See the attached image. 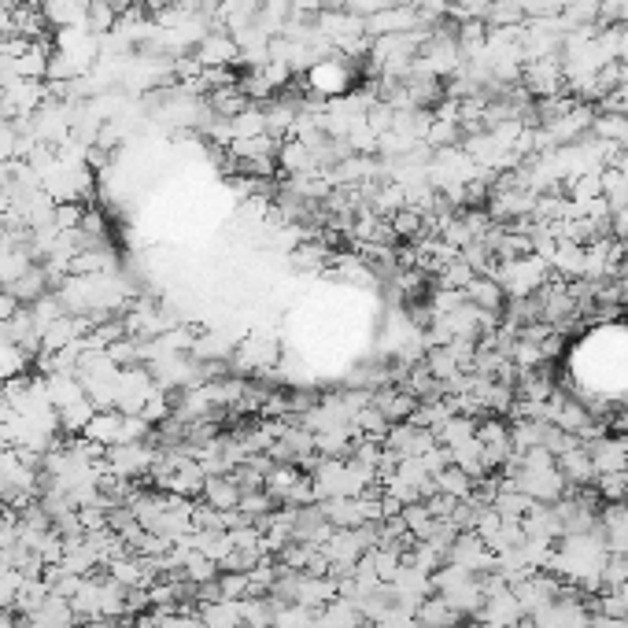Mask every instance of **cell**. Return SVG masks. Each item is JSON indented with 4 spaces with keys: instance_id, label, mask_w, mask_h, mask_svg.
Wrapping results in <instances>:
<instances>
[{
    "instance_id": "obj_1",
    "label": "cell",
    "mask_w": 628,
    "mask_h": 628,
    "mask_svg": "<svg viewBox=\"0 0 628 628\" xmlns=\"http://www.w3.org/2000/svg\"><path fill=\"white\" fill-rule=\"evenodd\" d=\"M307 85H311L318 97H337L351 85V63L344 56H329V60L314 63L307 71Z\"/></svg>"
},
{
    "instance_id": "obj_2",
    "label": "cell",
    "mask_w": 628,
    "mask_h": 628,
    "mask_svg": "<svg viewBox=\"0 0 628 628\" xmlns=\"http://www.w3.org/2000/svg\"><path fill=\"white\" fill-rule=\"evenodd\" d=\"M193 56L200 67H233L237 56H241V49H237V41H233L230 30H207V34L200 37V45L193 49Z\"/></svg>"
},
{
    "instance_id": "obj_3",
    "label": "cell",
    "mask_w": 628,
    "mask_h": 628,
    "mask_svg": "<svg viewBox=\"0 0 628 628\" xmlns=\"http://www.w3.org/2000/svg\"><path fill=\"white\" fill-rule=\"evenodd\" d=\"M503 300H507V292H503V285H499L496 278H481V274H477V278L466 285V303H473V307L484 314H499Z\"/></svg>"
},
{
    "instance_id": "obj_4",
    "label": "cell",
    "mask_w": 628,
    "mask_h": 628,
    "mask_svg": "<svg viewBox=\"0 0 628 628\" xmlns=\"http://www.w3.org/2000/svg\"><path fill=\"white\" fill-rule=\"evenodd\" d=\"M82 436L100 447H115L122 436V411H115V407H111V411H97L89 418V425L82 429Z\"/></svg>"
},
{
    "instance_id": "obj_5",
    "label": "cell",
    "mask_w": 628,
    "mask_h": 628,
    "mask_svg": "<svg viewBox=\"0 0 628 628\" xmlns=\"http://www.w3.org/2000/svg\"><path fill=\"white\" fill-rule=\"evenodd\" d=\"M204 496H207V507L237 510V503H241V484L226 481V477H207V481H204Z\"/></svg>"
},
{
    "instance_id": "obj_6",
    "label": "cell",
    "mask_w": 628,
    "mask_h": 628,
    "mask_svg": "<svg viewBox=\"0 0 628 628\" xmlns=\"http://www.w3.org/2000/svg\"><path fill=\"white\" fill-rule=\"evenodd\" d=\"M82 218H85V207L78 204V200H60L52 222H56L60 230H82Z\"/></svg>"
},
{
    "instance_id": "obj_7",
    "label": "cell",
    "mask_w": 628,
    "mask_h": 628,
    "mask_svg": "<svg viewBox=\"0 0 628 628\" xmlns=\"http://www.w3.org/2000/svg\"><path fill=\"white\" fill-rule=\"evenodd\" d=\"M19 311H23V303L15 300V296L8 289H0V326H4L8 318H15Z\"/></svg>"
},
{
    "instance_id": "obj_8",
    "label": "cell",
    "mask_w": 628,
    "mask_h": 628,
    "mask_svg": "<svg viewBox=\"0 0 628 628\" xmlns=\"http://www.w3.org/2000/svg\"><path fill=\"white\" fill-rule=\"evenodd\" d=\"M4 518H8V507H4V503H0V521H4Z\"/></svg>"
}]
</instances>
